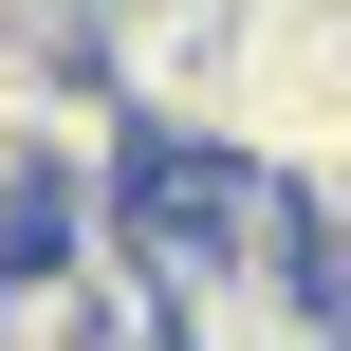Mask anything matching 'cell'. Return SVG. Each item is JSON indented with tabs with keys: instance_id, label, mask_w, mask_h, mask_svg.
Instances as JSON below:
<instances>
[{
	"instance_id": "1",
	"label": "cell",
	"mask_w": 351,
	"mask_h": 351,
	"mask_svg": "<svg viewBox=\"0 0 351 351\" xmlns=\"http://www.w3.org/2000/svg\"><path fill=\"white\" fill-rule=\"evenodd\" d=\"M148 351H351V333L315 296V259H204L148 296Z\"/></svg>"
}]
</instances>
